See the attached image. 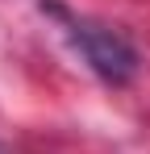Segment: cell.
Returning <instances> with one entry per match:
<instances>
[{"mask_svg": "<svg viewBox=\"0 0 150 154\" xmlns=\"http://www.w3.org/2000/svg\"><path fill=\"white\" fill-rule=\"evenodd\" d=\"M0 154H8V150H0Z\"/></svg>", "mask_w": 150, "mask_h": 154, "instance_id": "obj_2", "label": "cell"}, {"mask_svg": "<svg viewBox=\"0 0 150 154\" xmlns=\"http://www.w3.org/2000/svg\"><path fill=\"white\" fill-rule=\"evenodd\" d=\"M71 42L75 50L88 58V67L96 71L104 83H113V88H121L129 79L138 75V67H142V58L133 50V42L117 33L113 25H96V21H71Z\"/></svg>", "mask_w": 150, "mask_h": 154, "instance_id": "obj_1", "label": "cell"}]
</instances>
